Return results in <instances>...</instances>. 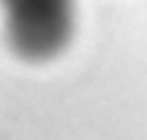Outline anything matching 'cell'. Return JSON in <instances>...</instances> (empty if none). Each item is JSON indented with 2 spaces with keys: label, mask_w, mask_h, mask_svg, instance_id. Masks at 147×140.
Instances as JSON below:
<instances>
[{
  "label": "cell",
  "mask_w": 147,
  "mask_h": 140,
  "mask_svg": "<svg viewBox=\"0 0 147 140\" xmlns=\"http://www.w3.org/2000/svg\"><path fill=\"white\" fill-rule=\"evenodd\" d=\"M0 16L14 55L44 64L67 50L76 30V0H0Z\"/></svg>",
  "instance_id": "cell-1"
}]
</instances>
